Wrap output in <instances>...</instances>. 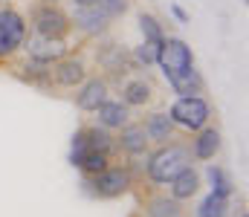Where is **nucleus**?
<instances>
[{
	"label": "nucleus",
	"mask_w": 249,
	"mask_h": 217,
	"mask_svg": "<svg viewBox=\"0 0 249 217\" xmlns=\"http://www.w3.org/2000/svg\"><path fill=\"white\" fill-rule=\"evenodd\" d=\"M188 165H191V153H188L186 145H180V142L160 145L157 150L145 153V177L154 185H168Z\"/></svg>",
	"instance_id": "obj_1"
},
{
	"label": "nucleus",
	"mask_w": 249,
	"mask_h": 217,
	"mask_svg": "<svg viewBox=\"0 0 249 217\" xmlns=\"http://www.w3.org/2000/svg\"><path fill=\"white\" fill-rule=\"evenodd\" d=\"M133 188V177L127 165H107L93 177H81V191L96 200H116Z\"/></svg>",
	"instance_id": "obj_2"
},
{
	"label": "nucleus",
	"mask_w": 249,
	"mask_h": 217,
	"mask_svg": "<svg viewBox=\"0 0 249 217\" xmlns=\"http://www.w3.org/2000/svg\"><path fill=\"white\" fill-rule=\"evenodd\" d=\"M29 38V23L26 17L9 6V3H0V61H9L15 58L20 50H23V41Z\"/></svg>",
	"instance_id": "obj_3"
},
{
	"label": "nucleus",
	"mask_w": 249,
	"mask_h": 217,
	"mask_svg": "<svg viewBox=\"0 0 249 217\" xmlns=\"http://www.w3.org/2000/svg\"><path fill=\"white\" fill-rule=\"evenodd\" d=\"M29 23L32 32L38 38H55V41H67V35L72 32V20L58 3H38L29 12Z\"/></svg>",
	"instance_id": "obj_4"
},
{
	"label": "nucleus",
	"mask_w": 249,
	"mask_h": 217,
	"mask_svg": "<svg viewBox=\"0 0 249 217\" xmlns=\"http://www.w3.org/2000/svg\"><path fill=\"white\" fill-rule=\"evenodd\" d=\"M168 116L177 128H183L188 134H197L212 122V104L203 96H177L174 104L168 107Z\"/></svg>",
	"instance_id": "obj_5"
},
{
	"label": "nucleus",
	"mask_w": 249,
	"mask_h": 217,
	"mask_svg": "<svg viewBox=\"0 0 249 217\" xmlns=\"http://www.w3.org/2000/svg\"><path fill=\"white\" fill-rule=\"evenodd\" d=\"M157 67L162 70L165 78H171V75H177V72L194 67V52H191V47H188L183 38H174V35H171V38H165L162 47H160Z\"/></svg>",
	"instance_id": "obj_6"
},
{
	"label": "nucleus",
	"mask_w": 249,
	"mask_h": 217,
	"mask_svg": "<svg viewBox=\"0 0 249 217\" xmlns=\"http://www.w3.org/2000/svg\"><path fill=\"white\" fill-rule=\"evenodd\" d=\"M84 150H102V153H110L113 156L116 139L102 125H81L72 134V139H70V153H84Z\"/></svg>",
	"instance_id": "obj_7"
},
{
	"label": "nucleus",
	"mask_w": 249,
	"mask_h": 217,
	"mask_svg": "<svg viewBox=\"0 0 249 217\" xmlns=\"http://www.w3.org/2000/svg\"><path fill=\"white\" fill-rule=\"evenodd\" d=\"M87 64L81 55H64L61 61H55L50 67V75H53V87H61V90H78L87 78Z\"/></svg>",
	"instance_id": "obj_8"
},
{
	"label": "nucleus",
	"mask_w": 249,
	"mask_h": 217,
	"mask_svg": "<svg viewBox=\"0 0 249 217\" xmlns=\"http://www.w3.org/2000/svg\"><path fill=\"white\" fill-rule=\"evenodd\" d=\"M23 52L29 61H38V64H47L53 67L55 61H61L64 55H70V44L67 41H55V38H26L23 41Z\"/></svg>",
	"instance_id": "obj_9"
},
{
	"label": "nucleus",
	"mask_w": 249,
	"mask_h": 217,
	"mask_svg": "<svg viewBox=\"0 0 249 217\" xmlns=\"http://www.w3.org/2000/svg\"><path fill=\"white\" fill-rule=\"evenodd\" d=\"M107 99H110V81L102 78V75H93V78H84V84L78 87L75 107L81 113H96Z\"/></svg>",
	"instance_id": "obj_10"
},
{
	"label": "nucleus",
	"mask_w": 249,
	"mask_h": 217,
	"mask_svg": "<svg viewBox=\"0 0 249 217\" xmlns=\"http://www.w3.org/2000/svg\"><path fill=\"white\" fill-rule=\"evenodd\" d=\"M72 26L90 38H99L110 29V17L99 9V6H72V15H70Z\"/></svg>",
	"instance_id": "obj_11"
},
{
	"label": "nucleus",
	"mask_w": 249,
	"mask_h": 217,
	"mask_svg": "<svg viewBox=\"0 0 249 217\" xmlns=\"http://www.w3.org/2000/svg\"><path fill=\"white\" fill-rule=\"evenodd\" d=\"M96 61H99V67L105 72H110V75H124V72H130L136 64H133V58H130V52L124 50L122 44H102V47H96Z\"/></svg>",
	"instance_id": "obj_12"
},
{
	"label": "nucleus",
	"mask_w": 249,
	"mask_h": 217,
	"mask_svg": "<svg viewBox=\"0 0 249 217\" xmlns=\"http://www.w3.org/2000/svg\"><path fill=\"white\" fill-rule=\"evenodd\" d=\"M220 145H223L220 131H217V128H212V125H206L203 131H197V134H194L188 153H191V159H197V162H209V159H214V156L220 153Z\"/></svg>",
	"instance_id": "obj_13"
},
{
	"label": "nucleus",
	"mask_w": 249,
	"mask_h": 217,
	"mask_svg": "<svg viewBox=\"0 0 249 217\" xmlns=\"http://www.w3.org/2000/svg\"><path fill=\"white\" fill-rule=\"evenodd\" d=\"M116 139V150H122L124 156H130V159H139V156H145L148 153V136H145V128L142 125H124L119 128V136H113Z\"/></svg>",
	"instance_id": "obj_14"
},
{
	"label": "nucleus",
	"mask_w": 249,
	"mask_h": 217,
	"mask_svg": "<svg viewBox=\"0 0 249 217\" xmlns=\"http://www.w3.org/2000/svg\"><path fill=\"white\" fill-rule=\"evenodd\" d=\"M142 128H145L148 142H154V145L174 142V134H177V125L171 122L168 113H148L145 122H142Z\"/></svg>",
	"instance_id": "obj_15"
},
{
	"label": "nucleus",
	"mask_w": 249,
	"mask_h": 217,
	"mask_svg": "<svg viewBox=\"0 0 249 217\" xmlns=\"http://www.w3.org/2000/svg\"><path fill=\"white\" fill-rule=\"evenodd\" d=\"M200 185H203V177L194 171V165H188V168H183V171L168 183V194H171L174 200L186 203V200H191V197H197Z\"/></svg>",
	"instance_id": "obj_16"
},
{
	"label": "nucleus",
	"mask_w": 249,
	"mask_h": 217,
	"mask_svg": "<svg viewBox=\"0 0 249 217\" xmlns=\"http://www.w3.org/2000/svg\"><path fill=\"white\" fill-rule=\"evenodd\" d=\"M119 93L127 107H148L154 101V84L148 78H127Z\"/></svg>",
	"instance_id": "obj_17"
},
{
	"label": "nucleus",
	"mask_w": 249,
	"mask_h": 217,
	"mask_svg": "<svg viewBox=\"0 0 249 217\" xmlns=\"http://www.w3.org/2000/svg\"><path fill=\"white\" fill-rule=\"evenodd\" d=\"M96 113H99L96 125H102L105 131H119V128H124L130 122V107L124 101H116V99H107Z\"/></svg>",
	"instance_id": "obj_18"
},
{
	"label": "nucleus",
	"mask_w": 249,
	"mask_h": 217,
	"mask_svg": "<svg viewBox=\"0 0 249 217\" xmlns=\"http://www.w3.org/2000/svg\"><path fill=\"white\" fill-rule=\"evenodd\" d=\"M168 81V87L177 93V96H200L203 90H206V81H203V75L197 67H188V70L177 72V75H171V78H165Z\"/></svg>",
	"instance_id": "obj_19"
},
{
	"label": "nucleus",
	"mask_w": 249,
	"mask_h": 217,
	"mask_svg": "<svg viewBox=\"0 0 249 217\" xmlns=\"http://www.w3.org/2000/svg\"><path fill=\"white\" fill-rule=\"evenodd\" d=\"M145 217H183V203L171 194H154L145 200Z\"/></svg>",
	"instance_id": "obj_20"
},
{
	"label": "nucleus",
	"mask_w": 249,
	"mask_h": 217,
	"mask_svg": "<svg viewBox=\"0 0 249 217\" xmlns=\"http://www.w3.org/2000/svg\"><path fill=\"white\" fill-rule=\"evenodd\" d=\"M18 78L32 84V87H41V90H53V75H50V67L47 64H38V61H23L18 67Z\"/></svg>",
	"instance_id": "obj_21"
},
{
	"label": "nucleus",
	"mask_w": 249,
	"mask_h": 217,
	"mask_svg": "<svg viewBox=\"0 0 249 217\" xmlns=\"http://www.w3.org/2000/svg\"><path fill=\"white\" fill-rule=\"evenodd\" d=\"M206 180H209V191H214V194L232 200V194H235V180L229 177V171H226L223 165L209 162V165H206Z\"/></svg>",
	"instance_id": "obj_22"
},
{
	"label": "nucleus",
	"mask_w": 249,
	"mask_h": 217,
	"mask_svg": "<svg viewBox=\"0 0 249 217\" xmlns=\"http://www.w3.org/2000/svg\"><path fill=\"white\" fill-rule=\"evenodd\" d=\"M229 209H232V200H226V197H220V194H214V191H209L200 203H197V217H229Z\"/></svg>",
	"instance_id": "obj_23"
},
{
	"label": "nucleus",
	"mask_w": 249,
	"mask_h": 217,
	"mask_svg": "<svg viewBox=\"0 0 249 217\" xmlns=\"http://www.w3.org/2000/svg\"><path fill=\"white\" fill-rule=\"evenodd\" d=\"M139 23V32H142V41H154V44H162L165 41V29L160 23V17H154L151 12H139L136 17Z\"/></svg>",
	"instance_id": "obj_24"
},
{
	"label": "nucleus",
	"mask_w": 249,
	"mask_h": 217,
	"mask_svg": "<svg viewBox=\"0 0 249 217\" xmlns=\"http://www.w3.org/2000/svg\"><path fill=\"white\" fill-rule=\"evenodd\" d=\"M160 47L162 44H154V41H142L139 47H133V52H130V58H133V64L136 67H157V58H160Z\"/></svg>",
	"instance_id": "obj_25"
},
{
	"label": "nucleus",
	"mask_w": 249,
	"mask_h": 217,
	"mask_svg": "<svg viewBox=\"0 0 249 217\" xmlns=\"http://www.w3.org/2000/svg\"><path fill=\"white\" fill-rule=\"evenodd\" d=\"M99 9H102L110 20H116V17H124V15H127L130 0H99Z\"/></svg>",
	"instance_id": "obj_26"
},
{
	"label": "nucleus",
	"mask_w": 249,
	"mask_h": 217,
	"mask_svg": "<svg viewBox=\"0 0 249 217\" xmlns=\"http://www.w3.org/2000/svg\"><path fill=\"white\" fill-rule=\"evenodd\" d=\"M171 15H174L180 23H191V15H188V12L183 9V6H180V3H171Z\"/></svg>",
	"instance_id": "obj_27"
},
{
	"label": "nucleus",
	"mask_w": 249,
	"mask_h": 217,
	"mask_svg": "<svg viewBox=\"0 0 249 217\" xmlns=\"http://www.w3.org/2000/svg\"><path fill=\"white\" fill-rule=\"evenodd\" d=\"M72 6H99V0H72Z\"/></svg>",
	"instance_id": "obj_28"
},
{
	"label": "nucleus",
	"mask_w": 249,
	"mask_h": 217,
	"mask_svg": "<svg viewBox=\"0 0 249 217\" xmlns=\"http://www.w3.org/2000/svg\"><path fill=\"white\" fill-rule=\"evenodd\" d=\"M44 3H61V0H44Z\"/></svg>",
	"instance_id": "obj_29"
},
{
	"label": "nucleus",
	"mask_w": 249,
	"mask_h": 217,
	"mask_svg": "<svg viewBox=\"0 0 249 217\" xmlns=\"http://www.w3.org/2000/svg\"><path fill=\"white\" fill-rule=\"evenodd\" d=\"M238 217H249V215H247V212H241V215H238Z\"/></svg>",
	"instance_id": "obj_30"
},
{
	"label": "nucleus",
	"mask_w": 249,
	"mask_h": 217,
	"mask_svg": "<svg viewBox=\"0 0 249 217\" xmlns=\"http://www.w3.org/2000/svg\"><path fill=\"white\" fill-rule=\"evenodd\" d=\"M244 3H247V0H244Z\"/></svg>",
	"instance_id": "obj_31"
}]
</instances>
